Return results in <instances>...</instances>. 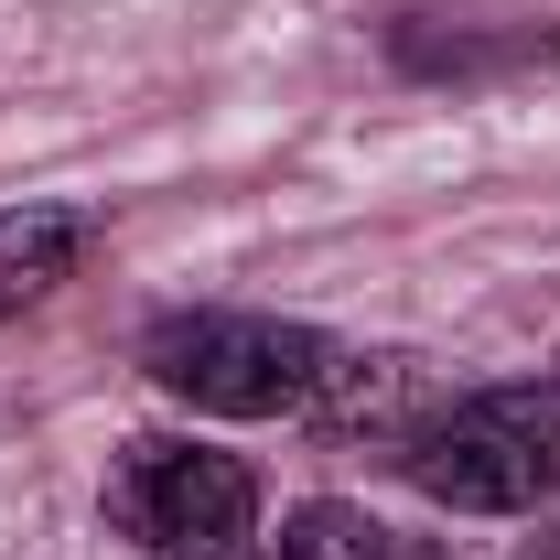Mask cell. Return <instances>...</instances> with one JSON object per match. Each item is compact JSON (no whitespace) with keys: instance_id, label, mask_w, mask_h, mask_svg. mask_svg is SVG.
<instances>
[{"instance_id":"cell-1","label":"cell","mask_w":560,"mask_h":560,"mask_svg":"<svg viewBox=\"0 0 560 560\" xmlns=\"http://www.w3.org/2000/svg\"><path fill=\"white\" fill-rule=\"evenodd\" d=\"M410 486L464 517H517L560 486V377L475 388L410 431Z\"/></svg>"},{"instance_id":"cell-2","label":"cell","mask_w":560,"mask_h":560,"mask_svg":"<svg viewBox=\"0 0 560 560\" xmlns=\"http://www.w3.org/2000/svg\"><path fill=\"white\" fill-rule=\"evenodd\" d=\"M140 366L215 420H270L324 388L335 346L313 324H280V313H173V324H151Z\"/></svg>"},{"instance_id":"cell-3","label":"cell","mask_w":560,"mask_h":560,"mask_svg":"<svg viewBox=\"0 0 560 560\" xmlns=\"http://www.w3.org/2000/svg\"><path fill=\"white\" fill-rule=\"evenodd\" d=\"M119 528H140L151 550L173 560H248L259 550V486L237 453H184V442H140L119 464Z\"/></svg>"},{"instance_id":"cell-4","label":"cell","mask_w":560,"mask_h":560,"mask_svg":"<svg viewBox=\"0 0 560 560\" xmlns=\"http://www.w3.org/2000/svg\"><path fill=\"white\" fill-rule=\"evenodd\" d=\"M313 410L335 431H399L410 442L431 420V377H420V355H335L324 388H313Z\"/></svg>"},{"instance_id":"cell-5","label":"cell","mask_w":560,"mask_h":560,"mask_svg":"<svg viewBox=\"0 0 560 560\" xmlns=\"http://www.w3.org/2000/svg\"><path fill=\"white\" fill-rule=\"evenodd\" d=\"M86 237H97L86 206H11V215H0V313L44 302V291L86 259Z\"/></svg>"},{"instance_id":"cell-6","label":"cell","mask_w":560,"mask_h":560,"mask_svg":"<svg viewBox=\"0 0 560 560\" xmlns=\"http://www.w3.org/2000/svg\"><path fill=\"white\" fill-rule=\"evenodd\" d=\"M410 539L399 528H377L366 506H291V528H280V560H399Z\"/></svg>"},{"instance_id":"cell-7","label":"cell","mask_w":560,"mask_h":560,"mask_svg":"<svg viewBox=\"0 0 560 560\" xmlns=\"http://www.w3.org/2000/svg\"><path fill=\"white\" fill-rule=\"evenodd\" d=\"M528 560H560V539H539V550H528Z\"/></svg>"}]
</instances>
